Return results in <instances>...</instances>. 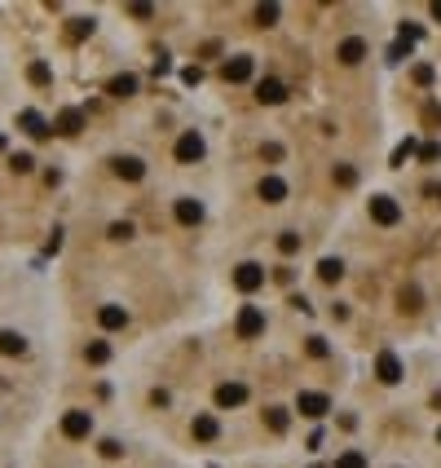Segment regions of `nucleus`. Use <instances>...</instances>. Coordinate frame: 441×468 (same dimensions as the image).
Segmentation results:
<instances>
[{
	"instance_id": "nucleus-24",
	"label": "nucleus",
	"mask_w": 441,
	"mask_h": 468,
	"mask_svg": "<svg viewBox=\"0 0 441 468\" xmlns=\"http://www.w3.org/2000/svg\"><path fill=\"white\" fill-rule=\"evenodd\" d=\"M411 155H420V141H415V137H406L397 150H393V168H402V164L411 159Z\"/></svg>"
},
{
	"instance_id": "nucleus-28",
	"label": "nucleus",
	"mask_w": 441,
	"mask_h": 468,
	"mask_svg": "<svg viewBox=\"0 0 441 468\" xmlns=\"http://www.w3.org/2000/svg\"><path fill=\"white\" fill-rule=\"evenodd\" d=\"M336 468H366V455L362 451H344L340 460H336Z\"/></svg>"
},
{
	"instance_id": "nucleus-10",
	"label": "nucleus",
	"mask_w": 441,
	"mask_h": 468,
	"mask_svg": "<svg viewBox=\"0 0 441 468\" xmlns=\"http://www.w3.org/2000/svg\"><path fill=\"white\" fill-rule=\"evenodd\" d=\"M256 195L265 199V203H282V199H287V182H282V177H260Z\"/></svg>"
},
{
	"instance_id": "nucleus-22",
	"label": "nucleus",
	"mask_w": 441,
	"mask_h": 468,
	"mask_svg": "<svg viewBox=\"0 0 441 468\" xmlns=\"http://www.w3.org/2000/svg\"><path fill=\"white\" fill-rule=\"evenodd\" d=\"M265 424H269V433H287V424H291V415L282 411V406H269L265 411Z\"/></svg>"
},
{
	"instance_id": "nucleus-35",
	"label": "nucleus",
	"mask_w": 441,
	"mask_h": 468,
	"mask_svg": "<svg viewBox=\"0 0 441 468\" xmlns=\"http://www.w3.org/2000/svg\"><path fill=\"white\" fill-rule=\"evenodd\" d=\"M415 84H420V89H428V84H433V67H415Z\"/></svg>"
},
{
	"instance_id": "nucleus-44",
	"label": "nucleus",
	"mask_w": 441,
	"mask_h": 468,
	"mask_svg": "<svg viewBox=\"0 0 441 468\" xmlns=\"http://www.w3.org/2000/svg\"><path fill=\"white\" fill-rule=\"evenodd\" d=\"M0 150H5V137H0Z\"/></svg>"
},
{
	"instance_id": "nucleus-12",
	"label": "nucleus",
	"mask_w": 441,
	"mask_h": 468,
	"mask_svg": "<svg viewBox=\"0 0 441 468\" xmlns=\"http://www.w3.org/2000/svg\"><path fill=\"white\" fill-rule=\"evenodd\" d=\"M115 173L124 177V182H141V177H146V164H141L137 155H119V159H115Z\"/></svg>"
},
{
	"instance_id": "nucleus-5",
	"label": "nucleus",
	"mask_w": 441,
	"mask_h": 468,
	"mask_svg": "<svg viewBox=\"0 0 441 468\" xmlns=\"http://www.w3.org/2000/svg\"><path fill=\"white\" fill-rule=\"evenodd\" d=\"M234 331L243 336V340H252V336H260V331H265V314H260L256 305H243V314H238Z\"/></svg>"
},
{
	"instance_id": "nucleus-45",
	"label": "nucleus",
	"mask_w": 441,
	"mask_h": 468,
	"mask_svg": "<svg viewBox=\"0 0 441 468\" xmlns=\"http://www.w3.org/2000/svg\"><path fill=\"white\" fill-rule=\"evenodd\" d=\"M437 437H441V433H437Z\"/></svg>"
},
{
	"instance_id": "nucleus-7",
	"label": "nucleus",
	"mask_w": 441,
	"mask_h": 468,
	"mask_svg": "<svg viewBox=\"0 0 441 468\" xmlns=\"http://www.w3.org/2000/svg\"><path fill=\"white\" fill-rule=\"evenodd\" d=\"M252 71H256V62L247 53H238V58H230V62L221 67V76L230 80V84H243V80H252Z\"/></svg>"
},
{
	"instance_id": "nucleus-1",
	"label": "nucleus",
	"mask_w": 441,
	"mask_h": 468,
	"mask_svg": "<svg viewBox=\"0 0 441 468\" xmlns=\"http://www.w3.org/2000/svg\"><path fill=\"white\" fill-rule=\"evenodd\" d=\"M204 137H199L195 133V128H186V133L181 137H177V146H172V155H177V164H199V159H204Z\"/></svg>"
},
{
	"instance_id": "nucleus-43",
	"label": "nucleus",
	"mask_w": 441,
	"mask_h": 468,
	"mask_svg": "<svg viewBox=\"0 0 441 468\" xmlns=\"http://www.w3.org/2000/svg\"><path fill=\"white\" fill-rule=\"evenodd\" d=\"M433 195H437V199H441V186H437V190H433Z\"/></svg>"
},
{
	"instance_id": "nucleus-23",
	"label": "nucleus",
	"mask_w": 441,
	"mask_h": 468,
	"mask_svg": "<svg viewBox=\"0 0 441 468\" xmlns=\"http://www.w3.org/2000/svg\"><path fill=\"white\" fill-rule=\"evenodd\" d=\"M84 358H89V363H93V367H102V363H111V345H106V340H93V345H89V349H84Z\"/></svg>"
},
{
	"instance_id": "nucleus-14",
	"label": "nucleus",
	"mask_w": 441,
	"mask_h": 468,
	"mask_svg": "<svg viewBox=\"0 0 441 468\" xmlns=\"http://www.w3.org/2000/svg\"><path fill=\"white\" fill-rule=\"evenodd\" d=\"M336 58H340L344 67H357V62L366 58V40H357V35H349V40L340 44V53H336Z\"/></svg>"
},
{
	"instance_id": "nucleus-37",
	"label": "nucleus",
	"mask_w": 441,
	"mask_h": 468,
	"mask_svg": "<svg viewBox=\"0 0 441 468\" xmlns=\"http://www.w3.org/2000/svg\"><path fill=\"white\" fill-rule=\"evenodd\" d=\"M260 155H265L269 164H278L282 159V146H278V141H265V150H260Z\"/></svg>"
},
{
	"instance_id": "nucleus-40",
	"label": "nucleus",
	"mask_w": 441,
	"mask_h": 468,
	"mask_svg": "<svg viewBox=\"0 0 441 468\" xmlns=\"http://www.w3.org/2000/svg\"><path fill=\"white\" fill-rule=\"evenodd\" d=\"M406 53H411V49H406V44L397 40V44H393V49H388V62H402V58H406Z\"/></svg>"
},
{
	"instance_id": "nucleus-13",
	"label": "nucleus",
	"mask_w": 441,
	"mask_h": 468,
	"mask_svg": "<svg viewBox=\"0 0 441 468\" xmlns=\"http://www.w3.org/2000/svg\"><path fill=\"white\" fill-rule=\"evenodd\" d=\"M177 221H181V225H199V221H204V203H199V199H177Z\"/></svg>"
},
{
	"instance_id": "nucleus-30",
	"label": "nucleus",
	"mask_w": 441,
	"mask_h": 468,
	"mask_svg": "<svg viewBox=\"0 0 441 468\" xmlns=\"http://www.w3.org/2000/svg\"><path fill=\"white\" fill-rule=\"evenodd\" d=\"M9 168H14V173H31V168H35V159H31L27 150H22V155H9Z\"/></svg>"
},
{
	"instance_id": "nucleus-4",
	"label": "nucleus",
	"mask_w": 441,
	"mask_h": 468,
	"mask_svg": "<svg viewBox=\"0 0 441 468\" xmlns=\"http://www.w3.org/2000/svg\"><path fill=\"white\" fill-rule=\"evenodd\" d=\"M234 287H238V292H256V287H265V270H260L256 261H243V266L234 270Z\"/></svg>"
},
{
	"instance_id": "nucleus-15",
	"label": "nucleus",
	"mask_w": 441,
	"mask_h": 468,
	"mask_svg": "<svg viewBox=\"0 0 441 468\" xmlns=\"http://www.w3.org/2000/svg\"><path fill=\"white\" fill-rule=\"evenodd\" d=\"M80 128H84V111L80 106H66L62 115H57V133H66V137H75Z\"/></svg>"
},
{
	"instance_id": "nucleus-36",
	"label": "nucleus",
	"mask_w": 441,
	"mask_h": 468,
	"mask_svg": "<svg viewBox=\"0 0 441 468\" xmlns=\"http://www.w3.org/2000/svg\"><path fill=\"white\" fill-rule=\"evenodd\" d=\"M336 182H340V186H353V182H357V173H353L349 164H340V168H336Z\"/></svg>"
},
{
	"instance_id": "nucleus-17",
	"label": "nucleus",
	"mask_w": 441,
	"mask_h": 468,
	"mask_svg": "<svg viewBox=\"0 0 441 468\" xmlns=\"http://www.w3.org/2000/svg\"><path fill=\"white\" fill-rule=\"evenodd\" d=\"M0 354H5V358H22V354H27V340H22L18 331L0 327Z\"/></svg>"
},
{
	"instance_id": "nucleus-3",
	"label": "nucleus",
	"mask_w": 441,
	"mask_h": 468,
	"mask_svg": "<svg viewBox=\"0 0 441 468\" xmlns=\"http://www.w3.org/2000/svg\"><path fill=\"white\" fill-rule=\"evenodd\" d=\"M89 433H93V415L89 411H66L62 415V437L80 442V437H89Z\"/></svg>"
},
{
	"instance_id": "nucleus-29",
	"label": "nucleus",
	"mask_w": 441,
	"mask_h": 468,
	"mask_svg": "<svg viewBox=\"0 0 441 468\" xmlns=\"http://www.w3.org/2000/svg\"><path fill=\"white\" fill-rule=\"evenodd\" d=\"M256 22L260 27H273L278 22V5H256Z\"/></svg>"
},
{
	"instance_id": "nucleus-34",
	"label": "nucleus",
	"mask_w": 441,
	"mask_h": 468,
	"mask_svg": "<svg viewBox=\"0 0 441 468\" xmlns=\"http://www.w3.org/2000/svg\"><path fill=\"white\" fill-rule=\"evenodd\" d=\"M181 80L190 84V89H195V84H204V67H186V71H181Z\"/></svg>"
},
{
	"instance_id": "nucleus-39",
	"label": "nucleus",
	"mask_w": 441,
	"mask_h": 468,
	"mask_svg": "<svg viewBox=\"0 0 441 468\" xmlns=\"http://www.w3.org/2000/svg\"><path fill=\"white\" fill-rule=\"evenodd\" d=\"M119 451H124V447H119V442H115V437H106V442H102V455H106V460H115V455H119Z\"/></svg>"
},
{
	"instance_id": "nucleus-21",
	"label": "nucleus",
	"mask_w": 441,
	"mask_h": 468,
	"mask_svg": "<svg viewBox=\"0 0 441 468\" xmlns=\"http://www.w3.org/2000/svg\"><path fill=\"white\" fill-rule=\"evenodd\" d=\"M106 93H111V98H133V93H137V76H115L111 84H106Z\"/></svg>"
},
{
	"instance_id": "nucleus-2",
	"label": "nucleus",
	"mask_w": 441,
	"mask_h": 468,
	"mask_svg": "<svg viewBox=\"0 0 441 468\" xmlns=\"http://www.w3.org/2000/svg\"><path fill=\"white\" fill-rule=\"evenodd\" d=\"M371 221L375 225H397L402 221V203L388 195H371Z\"/></svg>"
},
{
	"instance_id": "nucleus-11",
	"label": "nucleus",
	"mask_w": 441,
	"mask_h": 468,
	"mask_svg": "<svg viewBox=\"0 0 441 468\" xmlns=\"http://www.w3.org/2000/svg\"><path fill=\"white\" fill-rule=\"evenodd\" d=\"M98 322L106 331H119V327H128V309L124 305H102L98 309Z\"/></svg>"
},
{
	"instance_id": "nucleus-16",
	"label": "nucleus",
	"mask_w": 441,
	"mask_h": 468,
	"mask_svg": "<svg viewBox=\"0 0 441 468\" xmlns=\"http://www.w3.org/2000/svg\"><path fill=\"white\" fill-rule=\"evenodd\" d=\"M18 124H22V133H31V137H49V124H44L40 111H22Z\"/></svg>"
},
{
	"instance_id": "nucleus-41",
	"label": "nucleus",
	"mask_w": 441,
	"mask_h": 468,
	"mask_svg": "<svg viewBox=\"0 0 441 468\" xmlns=\"http://www.w3.org/2000/svg\"><path fill=\"white\" fill-rule=\"evenodd\" d=\"M150 402H154V406H168L172 398H168V389H154V393H150Z\"/></svg>"
},
{
	"instance_id": "nucleus-31",
	"label": "nucleus",
	"mask_w": 441,
	"mask_h": 468,
	"mask_svg": "<svg viewBox=\"0 0 441 468\" xmlns=\"http://www.w3.org/2000/svg\"><path fill=\"white\" fill-rule=\"evenodd\" d=\"M327 354H331V345L323 336H309V358H327Z\"/></svg>"
},
{
	"instance_id": "nucleus-8",
	"label": "nucleus",
	"mask_w": 441,
	"mask_h": 468,
	"mask_svg": "<svg viewBox=\"0 0 441 468\" xmlns=\"http://www.w3.org/2000/svg\"><path fill=\"white\" fill-rule=\"evenodd\" d=\"M375 376H379V385H397V380H402V363H397V354H379L375 358Z\"/></svg>"
},
{
	"instance_id": "nucleus-27",
	"label": "nucleus",
	"mask_w": 441,
	"mask_h": 468,
	"mask_svg": "<svg viewBox=\"0 0 441 468\" xmlns=\"http://www.w3.org/2000/svg\"><path fill=\"white\" fill-rule=\"evenodd\" d=\"M27 80H31V84H49V80H53L49 62H31V67H27Z\"/></svg>"
},
{
	"instance_id": "nucleus-20",
	"label": "nucleus",
	"mask_w": 441,
	"mask_h": 468,
	"mask_svg": "<svg viewBox=\"0 0 441 468\" xmlns=\"http://www.w3.org/2000/svg\"><path fill=\"white\" fill-rule=\"evenodd\" d=\"M318 279H323V283H340V279H344V261H340V257L318 261Z\"/></svg>"
},
{
	"instance_id": "nucleus-26",
	"label": "nucleus",
	"mask_w": 441,
	"mask_h": 468,
	"mask_svg": "<svg viewBox=\"0 0 441 468\" xmlns=\"http://www.w3.org/2000/svg\"><path fill=\"white\" fill-rule=\"evenodd\" d=\"M66 35H71V40H84V35H93V18H71Z\"/></svg>"
},
{
	"instance_id": "nucleus-32",
	"label": "nucleus",
	"mask_w": 441,
	"mask_h": 468,
	"mask_svg": "<svg viewBox=\"0 0 441 468\" xmlns=\"http://www.w3.org/2000/svg\"><path fill=\"white\" fill-rule=\"evenodd\" d=\"M402 309H406V314L420 309V292H415V287H402Z\"/></svg>"
},
{
	"instance_id": "nucleus-9",
	"label": "nucleus",
	"mask_w": 441,
	"mask_h": 468,
	"mask_svg": "<svg viewBox=\"0 0 441 468\" xmlns=\"http://www.w3.org/2000/svg\"><path fill=\"white\" fill-rule=\"evenodd\" d=\"M256 102H265V106L287 102V84H282V80H260L256 84Z\"/></svg>"
},
{
	"instance_id": "nucleus-38",
	"label": "nucleus",
	"mask_w": 441,
	"mask_h": 468,
	"mask_svg": "<svg viewBox=\"0 0 441 468\" xmlns=\"http://www.w3.org/2000/svg\"><path fill=\"white\" fill-rule=\"evenodd\" d=\"M111 239H133V225H128V221H115V225H111Z\"/></svg>"
},
{
	"instance_id": "nucleus-19",
	"label": "nucleus",
	"mask_w": 441,
	"mask_h": 468,
	"mask_svg": "<svg viewBox=\"0 0 441 468\" xmlns=\"http://www.w3.org/2000/svg\"><path fill=\"white\" fill-rule=\"evenodd\" d=\"M217 433H221L217 415H195V437L199 442H217Z\"/></svg>"
},
{
	"instance_id": "nucleus-25",
	"label": "nucleus",
	"mask_w": 441,
	"mask_h": 468,
	"mask_svg": "<svg viewBox=\"0 0 441 468\" xmlns=\"http://www.w3.org/2000/svg\"><path fill=\"white\" fill-rule=\"evenodd\" d=\"M278 252H282V257H296V252H300V234H296V230H282V234H278Z\"/></svg>"
},
{
	"instance_id": "nucleus-33",
	"label": "nucleus",
	"mask_w": 441,
	"mask_h": 468,
	"mask_svg": "<svg viewBox=\"0 0 441 468\" xmlns=\"http://www.w3.org/2000/svg\"><path fill=\"white\" fill-rule=\"evenodd\" d=\"M420 159H424V164H437V159H441V141H428V146H420Z\"/></svg>"
},
{
	"instance_id": "nucleus-6",
	"label": "nucleus",
	"mask_w": 441,
	"mask_h": 468,
	"mask_svg": "<svg viewBox=\"0 0 441 468\" xmlns=\"http://www.w3.org/2000/svg\"><path fill=\"white\" fill-rule=\"evenodd\" d=\"M296 411L309 415V419H323L331 411V398L327 393H300V398H296Z\"/></svg>"
},
{
	"instance_id": "nucleus-18",
	"label": "nucleus",
	"mask_w": 441,
	"mask_h": 468,
	"mask_svg": "<svg viewBox=\"0 0 441 468\" xmlns=\"http://www.w3.org/2000/svg\"><path fill=\"white\" fill-rule=\"evenodd\" d=\"M247 402V385H221L217 389V406H243Z\"/></svg>"
},
{
	"instance_id": "nucleus-42",
	"label": "nucleus",
	"mask_w": 441,
	"mask_h": 468,
	"mask_svg": "<svg viewBox=\"0 0 441 468\" xmlns=\"http://www.w3.org/2000/svg\"><path fill=\"white\" fill-rule=\"evenodd\" d=\"M433 18H437V22H441V0H437V5H433Z\"/></svg>"
}]
</instances>
